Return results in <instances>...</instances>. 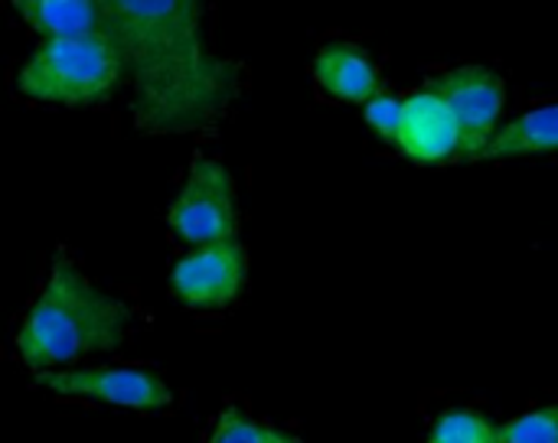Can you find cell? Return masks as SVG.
I'll use <instances>...</instances> for the list:
<instances>
[{
    "instance_id": "cell-1",
    "label": "cell",
    "mask_w": 558,
    "mask_h": 443,
    "mask_svg": "<svg viewBox=\"0 0 558 443\" xmlns=\"http://www.w3.org/2000/svg\"><path fill=\"white\" fill-rule=\"evenodd\" d=\"M203 16L193 0H105V36L131 75L141 131H199L235 101L242 65L206 46Z\"/></svg>"
},
{
    "instance_id": "cell-2",
    "label": "cell",
    "mask_w": 558,
    "mask_h": 443,
    "mask_svg": "<svg viewBox=\"0 0 558 443\" xmlns=\"http://www.w3.org/2000/svg\"><path fill=\"white\" fill-rule=\"evenodd\" d=\"M131 320L124 300L92 284L69 258H59L16 333V353L36 376L72 369L92 353L118 349L131 333Z\"/></svg>"
},
{
    "instance_id": "cell-3",
    "label": "cell",
    "mask_w": 558,
    "mask_h": 443,
    "mask_svg": "<svg viewBox=\"0 0 558 443\" xmlns=\"http://www.w3.org/2000/svg\"><path fill=\"white\" fill-rule=\"evenodd\" d=\"M121 75V56L105 33L78 39H43L20 65L16 88L39 104L92 108L118 88Z\"/></svg>"
},
{
    "instance_id": "cell-4",
    "label": "cell",
    "mask_w": 558,
    "mask_h": 443,
    "mask_svg": "<svg viewBox=\"0 0 558 443\" xmlns=\"http://www.w3.org/2000/svg\"><path fill=\"white\" fill-rule=\"evenodd\" d=\"M167 219L173 235L196 248L239 238L242 216L232 173L219 160H196Z\"/></svg>"
},
{
    "instance_id": "cell-5",
    "label": "cell",
    "mask_w": 558,
    "mask_h": 443,
    "mask_svg": "<svg viewBox=\"0 0 558 443\" xmlns=\"http://www.w3.org/2000/svg\"><path fill=\"white\" fill-rule=\"evenodd\" d=\"M428 88L445 98V104L458 121V134H461L458 157L481 160L487 144L500 131V114L507 104L504 78L487 65H461L428 82Z\"/></svg>"
},
{
    "instance_id": "cell-6",
    "label": "cell",
    "mask_w": 558,
    "mask_h": 443,
    "mask_svg": "<svg viewBox=\"0 0 558 443\" xmlns=\"http://www.w3.org/2000/svg\"><path fill=\"white\" fill-rule=\"evenodd\" d=\"M36 385L52 392V395L92 398V402L131 408V411H160L173 402L170 385L157 372L134 369V366L56 369V372H39Z\"/></svg>"
},
{
    "instance_id": "cell-7",
    "label": "cell",
    "mask_w": 558,
    "mask_h": 443,
    "mask_svg": "<svg viewBox=\"0 0 558 443\" xmlns=\"http://www.w3.org/2000/svg\"><path fill=\"white\" fill-rule=\"evenodd\" d=\"M248 284V251L239 238L190 251L170 271L173 297L190 310H222Z\"/></svg>"
},
{
    "instance_id": "cell-8",
    "label": "cell",
    "mask_w": 558,
    "mask_h": 443,
    "mask_svg": "<svg viewBox=\"0 0 558 443\" xmlns=\"http://www.w3.org/2000/svg\"><path fill=\"white\" fill-rule=\"evenodd\" d=\"M402 157L415 163H448L461 150V134L451 108L428 85L402 101V121L396 134Z\"/></svg>"
},
{
    "instance_id": "cell-9",
    "label": "cell",
    "mask_w": 558,
    "mask_h": 443,
    "mask_svg": "<svg viewBox=\"0 0 558 443\" xmlns=\"http://www.w3.org/2000/svg\"><path fill=\"white\" fill-rule=\"evenodd\" d=\"M314 82L337 101L366 104L379 95L383 75L360 42H327L314 59Z\"/></svg>"
},
{
    "instance_id": "cell-10",
    "label": "cell",
    "mask_w": 558,
    "mask_h": 443,
    "mask_svg": "<svg viewBox=\"0 0 558 443\" xmlns=\"http://www.w3.org/2000/svg\"><path fill=\"white\" fill-rule=\"evenodd\" d=\"M13 10L46 39H78L105 33V0H23Z\"/></svg>"
},
{
    "instance_id": "cell-11",
    "label": "cell",
    "mask_w": 558,
    "mask_h": 443,
    "mask_svg": "<svg viewBox=\"0 0 558 443\" xmlns=\"http://www.w3.org/2000/svg\"><path fill=\"white\" fill-rule=\"evenodd\" d=\"M533 153H558V104L536 108L504 124L487 144L481 160H507V157H533Z\"/></svg>"
},
{
    "instance_id": "cell-12",
    "label": "cell",
    "mask_w": 558,
    "mask_h": 443,
    "mask_svg": "<svg viewBox=\"0 0 558 443\" xmlns=\"http://www.w3.org/2000/svg\"><path fill=\"white\" fill-rule=\"evenodd\" d=\"M428 443H500V424L474 408H448L432 424Z\"/></svg>"
},
{
    "instance_id": "cell-13",
    "label": "cell",
    "mask_w": 558,
    "mask_h": 443,
    "mask_svg": "<svg viewBox=\"0 0 558 443\" xmlns=\"http://www.w3.org/2000/svg\"><path fill=\"white\" fill-rule=\"evenodd\" d=\"M206 443H304L298 434L281 431L275 424L248 418L242 408H226Z\"/></svg>"
},
{
    "instance_id": "cell-14",
    "label": "cell",
    "mask_w": 558,
    "mask_h": 443,
    "mask_svg": "<svg viewBox=\"0 0 558 443\" xmlns=\"http://www.w3.org/2000/svg\"><path fill=\"white\" fill-rule=\"evenodd\" d=\"M500 443H558V405L526 411L523 418L500 424Z\"/></svg>"
},
{
    "instance_id": "cell-15",
    "label": "cell",
    "mask_w": 558,
    "mask_h": 443,
    "mask_svg": "<svg viewBox=\"0 0 558 443\" xmlns=\"http://www.w3.org/2000/svg\"><path fill=\"white\" fill-rule=\"evenodd\" d=\"M402 101L405 98L389 95V91H379L373 101H366V124L392 147H396V134H399V121H402Z\"/></svg>"
}]
</instances>
